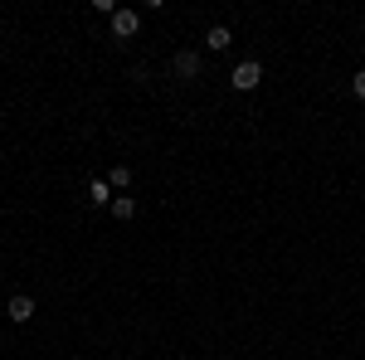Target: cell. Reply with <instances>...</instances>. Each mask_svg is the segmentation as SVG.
<instances>
[{
	"mask_svg": "<svg viewBox=\"0 0 365 360\" xmlns=\"http://www.w3.org/2000/svg\"><path fill=\"white\" fill-rule=\"evenodd\" d=\"M229 83L239 88V93H253V88L263 83V63H258V58H244V63H234V73H229Z\"/></svg>",
	"mask_w": 365,
	"mask_h": 360,
	"instance_id": "1",
	"label": "cell"
},
{
	"mask_svg": "<svg viewBox=\"0 0 365 360\" xmlns=\"http://www.w3.org/2000/svg\"><path fill=\"white\" fill-rule=\"evenodd\" d=\"M200 68H205V58H200L195 49H180V54L170 58V73H175V78H200Z\"/></svg>",
	"mask_w": 365,
	"mask_h": 360,
	"instance_id": "2",
	"label": "cell"
},
{
	"mask_svg": "<svg viewBox=\"0 0 365 360\" xmlns=\"http://www.w3.org/2000/svg\"><path fill=\"white\" fill-rule=\"evenodd\" d=\"M137 29H141V15L132 10V5H117V15H113V34H117V39H132Z\"/></svg>",
	"mask_w": 365,
	"mask_h": 360,
	"instance_id": "3",
	"label": "cell"
},
{
	"mask_svg": "<svg viewBox=\"0 0 365 360\" xmlns=\"http://www.w3.org/2000/svg\"><path fill=\"white\" fill-rule=\"evenodd\" d=\"M5 317H10L15 326H25L29 317H34V297H29V292H15V297L5 302Z\"/></svg>",
	"mask_w": 365,
	"mask_h": 360,
	"instance_id": "4",
	"label": "cell"
},
{
	"mask_svg": "<svg viewBox=\"0 0 365 360\" xmlns=\"http://www.w3.org/2000/svg\"><path fill=\"white\" fill-rule=\"evenodd\" d=\"M205 39H210V49H215V54H225L229 44H234V34H229V25H210V34H205Z\"/></svg>",
	"mask_w": 365,
	"mask_h": 360,
	"instance_id": "5",
	"label": "cell"
},
{
	"mask_svg": "<svg viewBox=\"0 0 365 360\" xmlns=\"http://www.w3.org/2000/svg\"><path fill=\"white\" fill-rule=\"evenodd\" d=\"M132 215H137V200H132V195H117L113 200V220H132Z\"/></svg>",
	"mask_w": 365,
	"mask_h": 360,
	"instance_id": "6",
	"label": "cell"
},
{
	"mask_svg": "<svg viewBox=\"0 0 365 360\" xmlns=\"http://www.w3.org/2000/svg\"><path fill=\"white\" fill-rule=\"evenodd\" d=\"M88 195H93V205H113V200H117L108 180H93V190H88Z\"/></svg>",
	"mask_w": 365,
	"mask_h": 360,
	"instance_id": "7",
	"label": "cell"
},
{
	"mask_svg": "<svg viewBox=\"0 0 365 360\" xmlns=\"http://www.w3.org/2000/svg\"><path fill=\"white\" fill-rule=\"evenodd\" d=\"M108 185H113V190H127V185H132V170H127V166H113Z\"/></svg>",
	"mask_w": 365,
	"mask_h": 360,
	"instance_id": "8",
	"label": "cell"
},
{
	"mask_svg": "<svg viewBox=\"0 0 365 360\" xmlns=\"http://www.w3.org/2000/svg\"><path fill=\"white\" fill-rule=\"evenodd\" d=\"M351 93H356V98L365 103V73H356V78H351Z\"/></svg>",
	"mask_w": 365,
	"mask_h": 360,
	"instance_id": "9",
	"label": "cell"
}]
</instances>
